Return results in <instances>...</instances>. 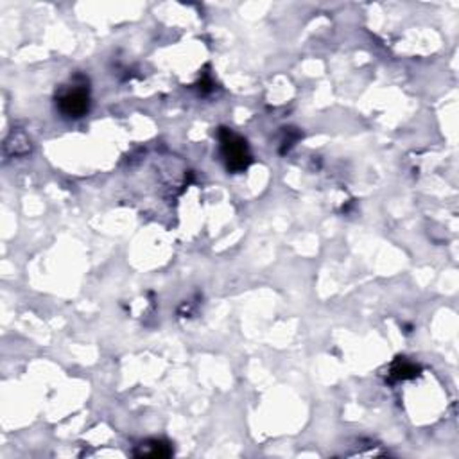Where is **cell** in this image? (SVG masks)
Segmentation results:
<instances>
[{"mask_svg": "<svg viewBox=\"0 0 459 459\" xmlns=\"http://www.w3.org/2000/svg\"><path fill=\"white\" fill-rule=\"evenodd\" d=\"M219 140H221L222 157H225L230 171L241 172L248 169V165L251 164V154H249L246 140H242L239 135L232 133L226 128H221V131H219Z\"/></svg>", "mask_w": 459, "mask_h": 459, "instance_id": "obj_1", "label": "cell"}, {"mask_svg": "<svg viewBox=\"0 0 459 459\" xmlns=\"http://www.w3.org/2000/svg\"><path fill=\"white\" fill-rule=\"evenodd\" d=\"M57 106H60V111L67 117H72V119H79L83 115H86L90 108V96L89 90L83 89V86H74V89L67 90L60 99H57Z\"/></svg>", "mask_w": 459, "mask_h": 459, "instance_id": "obj_2", "label": "cell"}, {"mask_svg": "<svg viewBox=\"0 0 459 459\" xmlns=\"http://www.w3.org/2000/svg\"><path fill=\"white\" fill-rule=\"evenodd\" d=\"M391 377L397 380H407V379H414V377L420 373V366H416L414 363H409L406 359H397L391 366Z\"/></svg>", "mask_w": 459, "mask_h": 459, "instance_id": "obj_3", "label": "cell"}, {"mask_svg": "<svg viewBox=\"0 0 459 459\" xmlns=\"http://www.w3.org/2000/svg\"><path fill=\"white\" fill-rule=\"evenodd\" d=\"M172 450L165 441H146L142 443L140 448L137 450V455H144V458H167L171 455Z\"/></svg>", "mask_w": 459, "mask_h": 459, "instance_id": "obj_4", "label": "cell"}]
</instances>
